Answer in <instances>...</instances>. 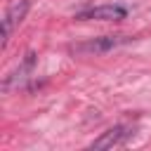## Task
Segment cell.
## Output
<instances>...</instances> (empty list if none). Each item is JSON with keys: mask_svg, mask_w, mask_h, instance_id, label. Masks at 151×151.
<instances>
[{"mask_svg": "<svg viewBox=\"0 0 151 151\" xmlns=\"http://www.w3.org/2000/svg\"><path fill=\"white\" fill-rule=\"evenodd\" d=\"M130 40L132 38H127V35H99V38H90L85 42H78L71 50L78 54H104V52H111V50H116Z\"/></svg>", "mask_w": 151, "mask_h": 151, "instance_id": "cell-1", "label": "cell"}, {"mask_svg": "<svg viewBox=\"0 0 151 151\" xmlns=\"http://www.w3.org/2000/svg\"><path fill=\"white\" fill-rule=\"evenodd\" d=\"M127 137H132V125H116L101 132V137H97L90 144V149H113V146H120Z\"/></svg>", "mask_w": 151, "mask_h": 151, "instance_id": "cell-4", "label": "cell"}, {"mask_svg": "<svg viewBox=\"0 0 151 151\" xmlns=\"http://www.w3.org/2000/svg\"><path fill=\"white\" fill-rule=\"evenodd\" d=\"M125 17H127V9L123 5H97L76 14V19L80 21H120Z\"/></svg>", "mask_w": 151, "mask_h": 151, "instance_id": "cell-2", "label": "cell"}, {"mask_svg": "<svg viewBox=\"0 0 151 151\" xmlns=\"http://www.w3.org/2000/svg\"><path fill=\"white\" fill-rule=\"evenodd\" d=\"M28 9H31V2L28 0H17V2H12L5 9V19H2V45H7V40L12 38V31L26 19Z\"/></svg>", "mask_w": 151, "mask_h": 151, "instance_id": "cell-3", "label": "cell"}, {"mask_svg": "<svg viewBox=\"0 0 151 151\" xmlns=\"http://www.w3.org/2000/svg\"><path fill=\"white\" fill-rule=\"evenodd\" d=\"M33 64H35V54H33V52H28V54L24 57V61L19 64V68H17L14 73H9V76L5 78V83H2V87H5V90H9V87H14V85H19V83H24V80L28 78V73L33 71Z\"/></svg>", "mask_w": 151, "mask_h": 151, "instance_id": "cell-5", "label": "cell"}]
</instances>
